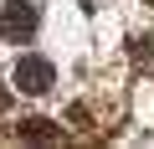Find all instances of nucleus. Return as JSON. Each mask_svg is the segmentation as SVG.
<instances>
[{
	"label": "nucleus",
	"instance_id": "nucleus-3",
	"mask_svg": "<svg viewBox=\"0 0 154 149\" xmlns=\"http://www.w3.org/2000/svg\"><path fill=\"white\" fill-rule=\"evenodd\" d=\"M16 139H62V123H51V118H21Z\"/></svg>",
	"mask_w": 154,
	"mask_h": 149
},
{
	"label": "nucleus",
	"instance_id": "nucleus-6",
	"mask_svg": "<svg viewBox=\"0 0 154 149\" xmlns=\"http://www.w3.org/2000/svg\"><path fill=\"white\" fill-rule=\"evenodd\" d=\"M144 5H154V0H144Z\"/></svg>",
	"mask_w": 154,
	"mask_h": 149
},
{
	"label": "nucleus",
	"instance_id": "nucleus-4",
	"mask_svg": "<svg viewBox=\"0 0 154 149\" xmlns=\"http://www.w3.org/2000/svg\"><path fill=\"white\" fill-rule=\"evenodd\" d=\"M128 57H134V62L144 67V62L154 57V36H149V31H144V36H128Z\"/></svg>",
	"mask_w": 154,
	"mask_h": 149
},
{
	"label": "nucleus",
	"instance_id": "nucleus-2",
	"mask_svg": "<svg viewBox=\"0 0 154 149\" xmlns=\"http://www.w3.org/2000/svg\"><path fill=\"white\" fill-rule=\"evenodd\" d=\"M11 82H16L21 93H51L57 67H51V57H41V51H21V62L11 67Z\"/></svg>",
	"mask_w": 154,
	"mask_h": 149
},
{
	"label": "nucleus",
	"instance_id": "nucleus-5",
	"mask_svg": "<svg viewBox=\"0 0 154 149\" xmlns=\"http://www.w3.org/2000/svg\"><path fill=\"white\" fill-rule=\"evenodd\" d=\"M0 113H11V88L0 82Z\"/></svg>",
	"mask_w": 154,
	"mask_h": 149
},
{
	"label": "nucleus",
	"instance_id": "nucleus-1",
	"mask_svg": "<svg viewBox=\"0 0 154 149\" xmlns=\"http://www.w3.org/2000/svg\"><path fill=\"white\" fill-rule=\"evenodd\" d=\"M36 31H41V11L31 0H5V5H0V36L11 46H26Z\"/></svg>",
	"mask_w": 154,
	"mask_h": 149
}]
</instances>
